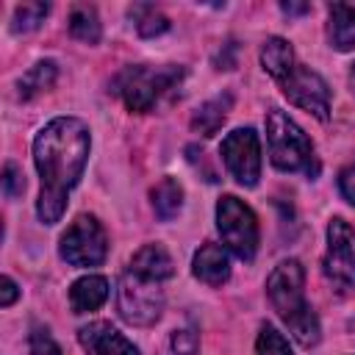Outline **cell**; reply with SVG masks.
<instances>
[{"label":"cell","instance_id":"5b68a950","mask_svg":"<svg viewBox=\"0 0 355 355\" xmlns=\"http://www.w3.org/2000/svg\"><path fill=\"white\" fill-rule=\"evenodd\" d=\"M116 308L119 316L133 324V327H150L161 319L164 311V291L158 288L155 280L139 277L136 272H125L119 277V288H116Z\"/></svg>","mask_w":355,"mask_h":355},{"label":"cell","instance_id":"3957f363","mask_svg":"<svg viewBox=\"0 0 355 355\" xmlns=\"http://www.w3.org/2000/svg\"><path fill=\"white\" fill-rule=\"evenodd\" d=\"M266 141L269 158L280 172H305L308 178L319 175V161L305 130L280 108L266 111Z\"/></svg>","mask_w":355,"mask_h":355},{"label":"cell","instance_id":"cb8c5ba5","mask_svg":"<svg viewBox=\"0 0 355 355\" xmlns=\"http://www.w3.org/2000/svg\"><path fill=\"white\" fill-rule=\"evenodd\" d=\"M169 347H172L175 355H197V349H200V336H197V330H191V327L175 330V333L169 336Z\"/></svg>","mask_w":355,"mask_h":355},{"label":"cell","instance_id":"ac0fdd59","mask_svg":"<svg viewBox=\"0 0 355 355\" xmlns=\"http://www.w3.org/2000/svg\"><path fill=\"white\" fill-rule=\"evenodd\" d=\"M153 197V211L161 222H172L183 205V186L175 178H164L161 183H155V189L150 191Z\"/></svg>","mask_w":355,"mask_h":355},{"label":"cell","instance_id":"9c48e42d","mask_svg":"<svg viewBox=\"0 0 355 355\" xmlns=\"http://www.w3.org/2000/svg\"><path fill=\"white\" fill-rule=\"evenodd\" d=\"M222 161L236 183L252 189L261 178V141L252 128H236L222 139Z\"/></svg>","mask_w":355,"mask_h":355},{"label":"cell","instance_id":"d6986e66","mask_svg":"<svg viewBox=\"0 0 355 355\" xmlns=\"http://www.w3.org/2000/svg\"><path fill=\"white\" fill-rule=\"evenodd\" d=\"M55 75H58V67H55V61H36L22 78H19V83H17V94H19V100H31V97H36L39 92H44V89H50L53 83H55Z\"/></svg>","mask_w":355,"mask_h":355},{"label":"cell","instance_id":"484cf974","mask_svg":"<svg viewBox=\"0 0 355 355\" xmlns=\"http://www.w3.org/2000/svg\"><path fill=\"white\" fill-rule=\"evenodd\" d=\"M31 355H61V347L53 341L47 327H33V333H31Z\"/></svg>","mask_w":355,"mask_h":355},{"label":"cell","instance_id":"83f0119b","mask_svg":"<svg viewBox=\"0 0 355 355\" xmlns=\"http://www.w3.org/2000/svg\"><path fill=\"white\" fill-rule=\"evenodd\" d=\"M0 286H3V288H0V291H3V294H0V305H3V308H8V305H11L14 300H17V294H19V288H17V283H14V280H11L8 275H3V280H0Z\"/></svg>","mask_w":355,"mask_h":355},{"label":"cell","instance_id":"8fae6325","mask_svg":"<svg viewBox=\"0 0 355 355\" xmlns=\"http://www.w3.org/2000/svg\"><path fill=\"white\" fill-rule=\"evenodd\" d=\"M78 341L89 355H139V349L111 322H92L80 327Z\"/></svg>","mask_w":355,"mask_h":355},{"label":"cell","instance_id":"9a60e30c","mask_svg":"<svg viewBox=\"0 0 355 355\" xmlns=\"http://www.w3.org/2000/svg\"><path fill=\"white\" fill-rule=\"evenodd\" d=\"M330 14V44L341 53L355 47V3H330L327 6Z\"/></svg>","mask_w":355,"mask_h":355},{"label":"cell","instance_id":"603a6c76","mask_svg":"<svg viewBox=\"0 0 355 355\" xmlns=\"http://www.w3.org/2000/svg\"><path fill=\"white\" fill-rule=\"evenodd\" d=\"M255 352L258 355H291V347L283 338V333H277L272 324H263L255 341Z\"/></svg>","mask_w":355,"mask_h":355},{"label":"cell","instance_id":"2e32d148","mask_svg":"<svg viewBox=\"0 0 355 355\" xmlns=\"http://www.w3.org/2000/svg\"><path fill=\"white\" fill-rule=\"evenodd\" d=\"M230 105H233V94H230V92L205 100V103L194 111V116H191V128H194L200 136H214V133L222 128V122L227 119Z\"/></svg>","mask_w":355,"mask_h":355},{"label":"cell","instance_id":"30bf717a","mask_svg":"<svg viewBox=\"0 0 355 355\" xmlns=\"http://www.w3.org/2000/svg\"><path fill=\"white\" fill-rule=\"evenodd\" d=\"M277 83L283 86V94L294 105L305 108L308 114H313L322 122L330 116V89L322 80V75H316L313 69H308L302 64H294L291 72L286 78H280Z\"/></svg>","mask_w":355,"mask_h":355},{"label":"cell","instance_id":"6da1fadb","mask_svg":"<svg viewBox=\"0 0 355 355\" xmlns=\"http://www.w3.org/2000/svg\"><path fill=\"white\" fill-rule=\"evenodd\" d=\"M89 144V128L75 116H58L36 133L33 161L42 178L36 214L44 225H55L67 211V197L83 175Z\"/></svg>","mask_w":355,"mask_h":355},{"label":"cell","instance_id":"8992f818","mask_svg":"<svg viewBox=\"0 0 355 355\" xmlns=\"http://www.w3.org/2000/svg\"><path fill=\"white\" fill-rule=\"evenodd\" d=\"M216 227H219V236H222L225 247L236 258L252 261V255L258 250V222H255V214L250 211V205H244L233 194L219 197V202H216Z\"/></svg>","mask_w":355,"mask_h":355},{"label":"cell","instance_id":"f1b7e54d","mask_svg":"<svg viewBox=\"0 0 355 355\" xmlns=\"http://www.w3.org/2000/svg\"><path fill=\"white\" fill-rule=\"evenodd\" d=\"M280 8H283L286 14H305V11H311L308 3H280Z\"/></svg>","mask_w":355,"mask_h":355},{"label":"cell","instance_id":"4316f807","mask_svg":"<svg viewBox=\"0 0 355 355\" xmlns=\"http://www.w3.org/2000/svg\"><path fill=\"white\" fill-rule=\"evenodd\" d=\"M338 191L344 194V200H347V202H352V205H355V161H352V164H347V166L338 172Z\"/></svg>","mask_w":355,"mask_h":355},{"label":"cell","instance_id":"277c9868","mask_svg":"<svg viewBox=\"0 0 355 355\" xmlns=\"http://www.w3.org/2000/svg\"><path fill=\"white\" fill-rule=\"evenodd\" d=\"M180 78H183V67H175V64H166V67L136 64V67H125L114 78V92L125 100L130 111L144 114L158 103L161 94L175 89Z\"/></svg>","mask_w":355,"mask_h":355},{"label":"cell","instance_id":"ba28073f","mask_svg":"<svg viewBox=\"0 0 355 355\" xmlns=\"http://www.w3.org/2000/svg\"><path fill=\"white\" fill-rule=\"evenodd\" d=\"M58 252L72 266H100L108 255V239L103 225L92 214H80L61 236Z\"/></svg>","mask_w":355,"mask_h":355},{"label":"cell","instance_id":"ffe728a7","mask_svg":"<svg viewBox=\"0 0 355 355\" xmlns=\"http://www.w3.org/2000/svg\"><path fill=\"white\" fill-rule=\"evenodd\" d=\"M69 33L78 39V42H86V44H97L100 36H103V28H100V17L94 11V6H75L69 11Z\"/></svg>","mask_w":355,"mask_h":355},{"label":"cell","instance_id":"f546056e","mask_svg":"<svg viewBox=\"0 0 355 355\" xmlns=\"http://www.w3.org/2000/svg\"><path fill=\"white\" fill-rule=\"evenodd\" d=\"M349 83H352V92H355V67H352V72H349Z\"/></svg>","mask_w":355,"mask_h":355},{"label":"cell","instance_id":"7402d4cb","mask_svg":"<svg viewBox=\"0 0 355 355\" xmlns=\"http://www.w3.org/2000/svg\"><path fill=\"white\" fill-rule=\"evenodd\" d=\"M50 6L47 3H22L14 8V22H11V31L14 33H28L33 28H39L47 17Z\"/></svg>","mask_w":355,"mask_h":355},{"label":"cell","instance_id":"5bb4252c","mask_svg":"<svg viewBox=\"0 0 355 355\" xmlns=\"http://www.w3.org/2000/svg\"><path fill=\"white\" fill-rule=\"evenodd\" d=\"M105 300H108V280L103 275H86V277L75 280L69 288V305L75 313L97 311Z\"/></svg>","mask_w":355,"mask_h":355},{"label":"cell","instance_id":"4fadbf2b","mask_svg":"<svg viewBox=\"0 0 355 355\" xmlns=\"http://www.w3.org/2000/svg\"><path fill=\"white\" fill-rule=\"evenodd\" d=\"M130 272H136L139 277H147V280H169L175 275V263L169 258V252L161 247V244H144L133 258H130Z\"/></svg>","mask_w":355,"mask_h":355},{"label":"cell","instance_id":"44dd1931","mask_svg":"<svg viewBox=\"0 0 355 355\" xmlns=\"http://www.w3.org/2000/svg\"><path fill=\"white\" fill-rule=\"evenodd\" d=\"M130 19L136 22L139 36H161L169 31V19L155 6H147V3L130 6Z\"/></svg>","mask_w":355,"mask_h":355},{"label":"cell","instance_id":"52a82bcc","mask_svg":"<svg viewBox=\"0 0 355 355\" xmlns=\"http://www.w3.org/2000/svg\"><path fill=\"white\" fill-rule=\"evenodd\" d=\"M322 272L338 294L355 291V230L333 216L327 225V250L322 258Z\"/></svg>","mask_w":355,"mask_h":355},{"label":"cell","instance_id":"d4e9b609","mask_svg":"<svg viewBox=\"0 0 355 355\" xmlns=\"http://www.w3.org/2000/svg\"><path fill=\"white\" fill-rule=\"evenodd\" d=\"M22 191H25L22 169H19L14 161H8V164L3 166V194H6L8 200H14V197H19Z\"/></svg>","mask_w":355,"mask_h":355},{"label":"cell","instance_id":"e0dca14e","mask_svg":"<svg viewBox=\"0 0 355 355\" xmlns=\"http://www.w3.org/2000/svg\"><path fill=\"white\" fill-rule=\"evenodd\" d=\"M261 64H263V69H266L275 80H280V78H286V75L291 72V67H294L297 61H294L291 44H288L286 39H280V36H272V39H266L263 47H261Z\"/></svg>","mask_w":355,"mask_h":355},{"label":"cell","instance_id":"7a4b0ae2","mask_svg":"<svg viewBox=\"0 0 355 355\" xmlns=\"http://www.w3.org/2000/svg\"><path fill=\"white\" fill-rule=\"evenodd\" d=\"M266 297L297 338V344L313 347L319 341V319L305 302V272L297 258L280 261L272 269V275L266 277Z\"/></svg>","mask_w":355,"mask_h":355},{"label":"cell","instance_id":"7c38bea8","mask_svg":"<svg viewBox=\"0 0 355 355\" xmlns=\"http://www.w3.org/2000/svg\"><path fill=\"white\" fill-rule=\"evenodd\" d=\"M191 272L197 280L208 283V286H222L227 277H230V261H227V252L222 244H202L197 252H194V261H191Z\"/></svg>","mask_w":355,"mask_h":355}]
</instances>
